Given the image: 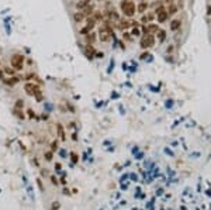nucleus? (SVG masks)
<instances>
[{
	"label": "nucleus",
	"mask_w": 211,
	"mask_h": 210,
	"mask_svg": "<svg viewBox=\"0 0 211 210\" xmlns=\"http://www.w3.org/2000/svg\"><path fill=\"white\" fill-rule=\"evenodd\" d=\"M90 4V0H79L75 6H76L77 10H83V8L86 7V6H89Z\"/></svg>",
	"instance_id": "17"
},
{
	"label": "nucleus",
	"mask_w": 211,
	"mask_h": 210,
	"mask_svg": "<svg viewBox=\"0 0 211 210\" xmlns=\"http://www.w3.org/2000/svg\"><path fill=\"white\" fill-rule=\"evenodd\" d=\"M155 42H156L155 34H144L141 37V41H139V47L142 50H149V48L155 47Z\"/></svg>",
	"instance_id": "2"
},
{
	"label": "nucleus",
	"mask_w": 211,
	"mask_h": 210,
	"mask_svg": "<svg viewBox=\"0 0 211 210\" xmlns=\"http://www.w3.org/2000/svg\"><path fill=\"white\" fill-rule=\"evenodd\" d=\"M57 130H58V134H59V138L62 141L66 140V136H65V131H63V127H62V124H58L57 126Z\"/></svg>",
	"instance_id": "20"
},
{
	"label": "nucleus",
	"mask_w": 211,
	"mask_h": 210,
	"mask_svg": "<svg viewBox=\"0 0 211 210\" xmlns=\"http://www.w3.org/2000/svg\"><path fill=\"white\" fill-rule=\"evenodd\" d=\"M4 72H6V74H8V75H13V72H14V71L10 69V68H4Z\"/></svg>",
	"instance_id": "28"
},
{
	"label": "nucleus",
	"mask_w": 211,
	"mask_h": 210,
	"mask_svg": "<svg viewBox=\"0 0 211 210\" xmlns=\"http://www.w3.org/2000/svg\"><path fill=\"white\" fill-rule=\"evenodd\" d=\"M92 17H93V18L97 21V23H99V21L104 20V14L102 13V10H94V13H93V16H92Z\"/></svg>",
	"instance_id": "16"
},
{
	"label": "nucleus",
	"mask_w": 211,
	"mask_h": 210,
	"mask_svg": "<svg viewBox=\"0 0 211 210\" xmlns=\"http://www.w3.org/2000/svg\"><path fill=\"white\" fill-rule=\"evenodd\" d=\"M131 35H132V37H139V35H141V31H139V28L138 27H134V28L131 30Z\"/></svg>",
	"instance_id": "22"
},
{
	"label": "nucleus",
	"mask_w": 211,
	"mask_h": 210,
	"mask_svg": "<svg viewBox=\"0 0 211 210\" xmlns=\"http://www.w3.org/2000/svg\"><path fill=\"white\" fill-rule=\"evenodd\" d=\"M10 79H11V80H4V82L7 83V85H11V86H13V85H16V83L20 80V79L16 78V76H13V78H10Z\"/></svg>",
	"instance_id": "23"
},
{
	"label": "nucleus",
	"mask_w": 211,
	"mask_h": 210,
	"mask_svg": "<svg viewBox=\"0 0 211 210\" xmlns=\"http://www.w3.org/2000/svg\"><path fill=\"white\" fill-rule=\"evenodd\" d=\"M120 8H121L122 14L128 18L135 16V13H137V6L132 0H122L121 3H120Z\"/></svg>",
	"instance_id": "1"
},
{
	"label": "nucleus",
	"mask_w": 211,
	"mask_h": 210,
	"mask_svg": "<svg viewBox=\"0 0 211 210\" xmlns=\"http://www.w3.org/2000/svg\"><path fill=\"white\" fill-rule=\"evenodd\" d=\"M55 149H58V143L57 141H54L52 144H51V151H55Z\"/></svg>",
	"instance_id": "26"
},
{
	"label": "nucleus",
	"mask_w": 211,
	"mask_h": 210,
	"mask_svg": "<svg viewBox=\"0 0 211 210\" xmlns=\"http://www.w3.org/2000/svg\"><path fill=\"white\" fill-rule=\"evenodd\" d=\"M107 17H109L110 21H118L120 20V14H118V11L117 10H114V8H111V10L107 11Z\"/></svg>",
	"instance_id": "11"
},
{
	"label": "nucleus",
	"mask_w": 211,
	"mask_h": 210,
	"mask_svg": "<svg viewBox=\"0 0 211 210\" xmlns=\"http://www.w3.org/2000/svg\"><path fill=\"white\" fill-rule=\"evenodd\" d=\"M166 11H167V14H169V17H170V16H175L176 13L179 11V7L176 6L175 3H173V4H169V6L166 7Z\"/></svg>",
	"instance_id": "13"
},
{
	"label": "nucleus",
	"mask_w": 211,
	"mask_h": 210,
	"mask_svg": "<svg viewBox=\"0 0 211 210\" xmlns=\"http://www.w3.org/2000/svg\"><path fill=\"white\" fill-rule=\"evenodd\" d=\"M173 51V47H167V52H172Z\"/></svg>",
	"instance_id": "34"
},
{
	"label": "nucleus",
	"mask_w": 211,
	"mask_h": 210,
	"mask_svg": "<svg viewBox=\"0 0 211 210\" xmlns=\"http://www.w3.org/2000/svg\"><path fill=\"white\" fill-rule=\"evenodd\" d=\"M148 7H149L148 2H141V3L137 4V13H139V14H145V11L148 10Z\"/></svg>",
	"instance_id": "12"
},
{
	"label": "nucleus",
	"mask_w": 211,
	"mask_h": 210,
	"mask_svg": "<svg viewBox=\"0 0 211 210\" xmlns=\"http://www.w3.org/2000/svg\"><path fill=\"white\" fill-rule=\"evenodd\" d=\"M148 55H149V54H148V51H146V52H144V54L141 55V59H145V58L148 57Z\"/></svg>",
	"instance_id": "30"
},
{
	"label": "nucleus",
	"mask_w": 211,
	"mask_h": 210,
	"mask_svg": "<svg viewBox=\"0 0 211 210\" xmlns=\"http://www.w3.org/2000/svg\"><path fill=\"white\" fill-rule=\"evenodd\" d=\"M70 158H72V162H75V164H76L77 161H79V158H77V154H76V153H70Z\"/></svg>",
	"instance_id": "25"
},
{
	"label": "nucleus",
	"mask_w": 211,
	"mask_h": 210,
	"mask_svg": "<svg viewBox=\"0 0 211 210\" xmlns=\"http://www.w3.org/2000/svg\"><path fill=\"white\" fill-rule=\"evenodd\" d=\"M96 23H97V21L94 20L93 17H87V18H86V25H87L90 30H93L94 27H96Z\"/></svg>",
	"instance_id": "19"
},
{
	"label": "nucleus",
	"mask_w": 211,
	"mask_h": 210,
	"mask_svg": "<svg viewBox=\"0 0 211 210\" xmlns=\"http://www.w3.org/2000/svg\"><path fill=\"white\" fill-rule=\"evenodd\" d=\"M156 38H158V42H161L162 44L165 40H166V31L162 28H159V31L156 33Z\"/></svg>",
	"instance_id": "15"
},
{
	"label": "nucleus",
	"mask_w": 211,
	"mask_h": 210,
	"mask_svg": "<svg viewBox=\"0 0 211 210\" xmlns=\"http://www.w3.org/2000/svg\"><path fill=\"white\" fill-rule=\"evenodd\" d=\"M24 61H25L24 55H21V54H14L11 57V59H10V64H11V66L16 71H20V69H23V66H24Z\"/></svg>",
	"instance_id": "4"
},
{
	"label": "nucleus",
	"mask_w": 211,
	"mask_h": 210,
	"mask_svg": "<svg viewBox=\"0 0 211 210\" xmlns=\"http://www.w3.org/2000/svg\"><path fill=\"white\" fill-rule=\"evenodd\" d=\"M155 13H146V14H142L141 17V23H144V24H149V23H152V20L155 18Z\"/></svg>",
	"instance_id": "10"
},
{
	"label": "nucleus",
	"mask_w": 211,
	"mask_h": 210,
	"mask_svg": "<svg viewBox=\"0 0 211 210\" xmlns=\"http://www.w3.org/2000/svg\"><path fill=\"white\" fill-rule=\"evenodd\" d=\"M92 31H93V30H90L89 27H87V25H85L83 28H80V30H79V34H80V35H87V34H89V33H92Z\"/></svg>",
	"instance_id": "21"
},
{
	"label": "nucleus",
	"mask_w": 211,
	"mask_h": 210,
	"mask_svg": "<svg viewBox=\"0 0 211 210\" xmlns=\"http://www.w3.org/2000/svg\"><path fill=\"white\" fill-rule=\"evenodd\" d=\"M24 90L28 96H35L38 100H41V90H40V86H38V85L31 83V82H27L25 83V86H24Z\"/></svg>",
	"instance_id": "3"
},
{
	"label": "nucleus",
	"mask_w": 211,
	"mask_h": 210,
	"mask_svg": "<svg viewBox=\"0 0 211 210\" xmlns=\"http://www.w3.org/2000/svg\"><path fill=\"white\" fill-rule=\"evenodd\" d=\"M113 37V30H109L106 28V27H102L100 31H99V38H100V41L102 42H109Z\"/></svg>",
	"instance_id": "5"
},
{
	"label": "nucleus",
	"mask_w": 211,
	"mask_h": 210,
	"mask_svg": "<svg viewBox=\"0 0 211 210\" xmlns=\"http://www.w3.org/2000/svg\"><path fill=\"white\" fill-rule=\"evenodd\" d=\"M37 182H38V186H40V189L42 190V185H41V181H40V179H38V181H37Z\"/></svg>",
	"instance_id": "33"
},
{
	"label": "nucleus",
	"mask_w": 211,
	"mask_h": 210,
	"mask_svg": "<svg viewBox=\"0 0 211 210\" xmlns=\"http://www.w3.org/2000/svg\"><path fill=\"white\" fill-rule=\"evenodd\" d=\"M103 55H104V54H103V52H102V54L99 52V54H97V58H103Z\"/></svg>",
	"instance_id": "35"
},
{
	"label": "nucleus",
	"mask_w": 211,
	"mask_h": 210,
	"mask_svg": "<svg viewBox=\"0 0 211 210\" xmlns=\"http://www.w3.org/2000/svg\"><path fill=\"white\" fill-rule=\"evenodd\" d=\"M51 181H52L54 185H58V181H57V178L55 176H51Z\"/></svg>",
	"instance_id": "29"
},
{
	"label": "nucleus",
	"mask_w": 211,
	"mask_h": 210,
	"mask_svg": "<svg viewBox=\"0 0 211 210\" xmlns=\"http://www.w3.org/2000/svg\"><path fill=\"white\" fill-rule=\"evenodd\" d=\"M23 100H17V103H16V109H21L23 107Z\"/></svg>",
	"instance_id": "27"
},
{
	"label": "nucleus",
	"mask_w": 211,
	"mask_h": 210,
	"mask_svg": "<svg viewBox=\"0 0 211 210\" xmlns=\"http://www.w3.org/2000/svg\"><path fill=\"white\" fill-rule=\"evenodd\" d=\"M159 31V24L156 23H149L142 27V33L144 34H156Z\"/></svg>",
	"instance_id": "6"
},
{
	"label": "nucleus",
	"mask_w": 211,
	"mask_h": 210,
	"mask_svg": "<svg viewBox=\"0 0 211 210\" xmlns=\"http://www.w3.org/2000/svg\"><path fill=\"white\" fill-rule=\"evenodd\" d=\"M94 10H96V8H94V4H92V3H90L89 6H86V7L83 8V10H80V11L83 13V16H85L86 18H87V17H92V16H93Z\"/></svg>",
	"instance_id": "9"
},
{
	"label": "nucleus",
	"mask_w": 211,
	"mask_h": 210,
	"mask_svg": "<svg viewBox=\"0 0 211 210\" xmlns=\"http://www.w3.org/2000/svg\"><path fill=\"white\" fill-rule=\"evenodd\" d=\"M44 155H45V159H47V161H51V159H52V157H54V151H47Z\"/></svg>",
	"instance_id": "24"
},
{
	"label": "nucleus",
	"mask_w": 211,
	"mask_h": 210,
	"mask_svg": "<svg viewBox=\"0 0 211 210\" xmlns=\"http://www.w3.org/2000/svg\"><path fill=\"white\" fill-rule=\"evenodd\" d=\"M155 16H156L158 24H163V23H166L167 18H169V14H167V11H166V7L163 8V10H161L159 13H156Z\"/></svg>",
	"instance_id": "7"
},
{
	"label": "nucleus",
	"mask_w": 211,
	"mask_h": 210,
	"mask_svg": "<svg viewBox=\"0 0 211 210\" xmlns=\"http://www.w3.org/2000/svg\"><path fill=\"white\" fill-rule=\"evenodd\" d=\"M207 14H208V16L211 14V6H208V7H207Z\"/></svg>",
	"instance_id": "32"
},
{
	"label": "nucleus",
	"mask_w": 211,
	"mask_h": 210,
	"mask_svg": "<svg viewBox=\"0 0 211 210\" xmlns=\"http://www.w3.org/2000/svg\"><path fill=\"white\" fill-rule=\"evenodd\" d=\"M85 18H86V17L83 16V13H82L80 10L76 11V13H73V21H75V23H82Z\"/></svg>",
	"instance_id": "14"
},
{
	"label": "nucleus",
	"mask_w": 211,
	"mask_h": 210,
	"mask_svg": "<svg viewBox=\"0 0 211 210\" xmlns=\"http://www.w3.org/2000/svg\"><path fill=\"white\" fill-rule=\"evenodd\" d=\"M165 3L169 6V4H173V0H165Z\"/></svg>",
	"instance_id": "31"
},
{
	"label": "nucleus",
	"mask_w": 211,
	"mask_h": 210,
	"mask_svg": "<svg viewBox=\"0 0 211 210\" xmlns=\"http://www.w3.org/2000/svg\"><path fill=\"white\" fill-rule=\"evenodd\" d=\"M169 28L170 31H177V30L182 28V20L180 18H173L170 21V24H169Z\"/></svg>",
	"instance_id": "8"
},
{
	"label": "nucleus",
	"mask_w": 211,
	"mask_h": 210,
	"mask_svg": "<svg viewBox=\"0 0 211 210\" xmlns=\"http://www.w3.org/2000/svg\"><path fill=\"white\" fill-rule=\"evenodd\" d=\"M85 38H86V42H87V44H93L94 41H96V33H93V31H92V33H89L87 34V35H85Z\"/></svg>",
	"instance_id": "18"
}]
</instances>
